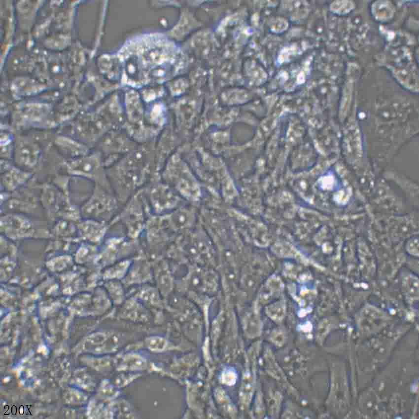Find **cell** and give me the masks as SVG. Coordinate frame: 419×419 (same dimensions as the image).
<instances>
[{"instance_id":"cell-3","label":"cell","mask_w":419,"mask_h":419,"mask_svg":"<svg viewBox=\"0 0 419 419\" xmlns=\"http://www.w3.org/2000/svg\"><path fill=\"white\" fill-rule=\"evenodd\" d=\"M39 195L30 192H4L0 196L1 214L18 213L41 218L39 212L44 214L40 204Z\"/></svg>"},{"instance_id":"cell-6","label":"cell","mask_w":419,"mask_h":419,"mask_svg":"<svg viewBox=\"0 0 419 419\" xmlns=\"http://www.w3.org/2000/svg\"><path fill=\"white\" fill-rule=\"evenodd\" d=\"M221 377L223 382L228 385L234 384L236 380V375L231 370H227L223 372Z\"/></svg>"},{"instance_id":"cell-2","label":"cell","mask_w":419,"mask_h":419,"mask_svg":"<svg viewBox=\"0 0 419 419\" xmlns=\"http://www.w3.org/2000/svg\"><path fill=\"white\" fill-rule=\"evenodd\" d=\"M150 215L141 192L138 191L122 206L110 225L120 222L130 235L135 236L145 228Z\"/></svg>"},{"instance_id":"cell-4","label":"cell","mask_w":419,"mask_h":419,"mask_svg":"<svg viewBox=\"0 0 419 419\" xmlns=\"http://www.w3.org/2000/svg\"><path fill=\"white\" fill-rule=\"evenodd\" d=\"M141 192L150 213L156 215L173 211L180 201V196L166 189L152 188Z\"/></svg>"},{"instance_id":"cell-1","label":"cell","mask_w":419,"mask_h":419,"mask_svg":"<svg viewBox=\"0 0 419 419\" xmlns=\"http://www.w3.org/2000/svg\"><path fill=\"white\" fill-rule=\"evenodd\" d=\"M121 207L112 190L97 187L79 207L81 218L105 222L110 226Z\"/></svg>"},{"instance_id":"cell-5","label":"cell","mask_w":419,"mask_h":419,"mask_svg":"<svg viewBox=\"0 0 419 419\" xmlns=\"http://www.w3.org/2000/svg\"><path fill=\"white\" fill-rule=\"evenodd\" d=\"M149 347L153 350L161 351L164 349L166 345V341L159 337H154L148 340Z\"/></svg>"}]
</instances>
